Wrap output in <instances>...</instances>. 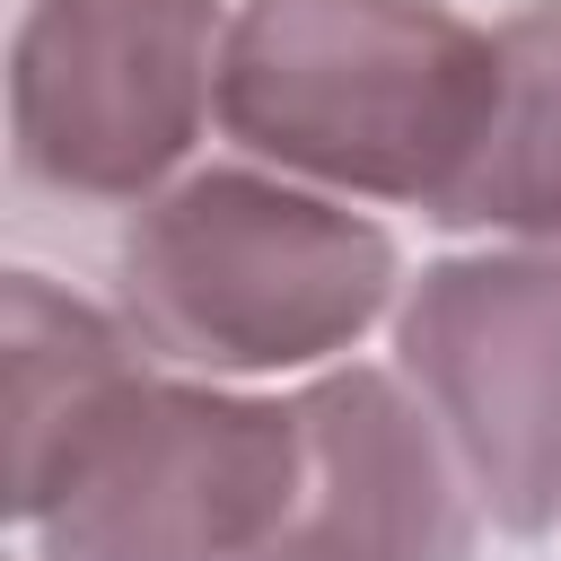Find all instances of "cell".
<instances>
[{
	"label": "cell",
	"instance_id": "1",
	"mask_svg": "<svg viewBox=\"0 0 561 561\" xmlns=\"http://www.w3.org/2000/svg\"><path fill=\"white\" fill-rule=\"evenodd\" d=\"M500 88V44L447 0H245L219 44V131L289 175L447 210Z\"/></svg>",
	"mask_w": 561,
	"mask_h": 561
},
{
	"label": "cell",
	"instance_id": "2",
	"mask_svg": "<svg viewBox=\"0 0 561 561\" xmlns=\"http://www.w3.org/2000/svg\"><path fill=\"white\" fill-rule=\"evenodd\" d=\"M114 298L140 351L263 377L351 351L394 298V237L254 167H202L140 202L114 245Z\"/></svg>",
	"mask_w": 561,
	"mask_h": 561
},
{
	"label": "cell",
	"instance_id": "3",
	"mask_svg": "<svg viewBox=\"0 0 561 561\" xmlns=\"http://www.w3.org/2000/svg\"><path fill=\"white\" fill-rule=\"evenodd\" d=\"M307 491L298 403L114 377L53 473L9 508L44 561H272Z\"/></svg>",
	"mask_w": 561,
	"mask_h": 561
},
{
	"label": "cell",
	"instance_id": "4",
	"mask_svg": "<svg viewBox=\"0 0 561 561\" xmlns=\"http://www.w3.org/2000/svg\"><path fill=\"white\" fill-rule=\"evenodd\" d=\"M219 0H26L9 44L18 175L61 202H158L219 114Z\"/></svg>",
	"mask_w": 561,
	"mask_h": 561
},
{
	"label": "cell",
	"instance_id": "5",
	"mask_svg": "<svg viewBox=\"0 0 561 561\" xmlns=\"http://www.w3.org/2000/svg\"><path fill=\"white\" fill-rule=\"evenodd\" d=\"M394 359L491 526L543 535L561 517V245L430 263L394 316Z\"/></svg>",
	"mask_w": 561,
	"mask_h": 561
},
{
	"label": "cell",
	"instance_id": "6",
	"mask_svg": "<svg viewBox=\"0 0 561 561\" xmlns=\"http://www.w3.org/2000/svg\"><path fill=\"white\" fill-rule=\"evenodd\" d=\"M307 491L272 561H473V482L386 368H333L298 394Z\"/></svg>",
	"mask_w": 561,
	"mask_h": 561
},
{
	"label": "cell",
	"instance_id": "7",
	"mask_svg": "<svg viewBox=\"0 0 561 561\" xmlns=\"http://www.w3.org/2000/svg\"><path fill=\"white\" fill-rule=\"evenodd\" d=\"M500 88L491 123L438 210V228H508L561 245V0H526L491 26Z\"/></svg>",
	"mask_w": 561,
	"mask_h": 561
},
{
	"label": "cell",
	"instance_id": "8",
	"mask_svg": "<svg viewBox=\"0 0 561 561\" xmlns=\"http://www.w3.org/2000/svg\"><path fill=\"white\" fill-rule=\"evenodd\" d=\"M131 368V324L61 298L44 272H9V508L53 473L70 430Z\"/></svg>",
	"mask_w": 561,
	"mask_h": 561
}]
</instances>
